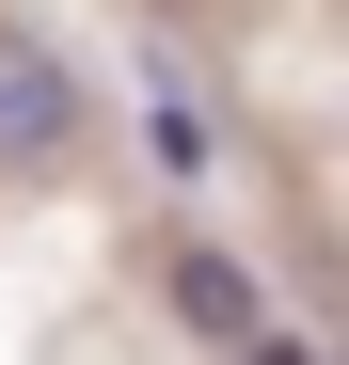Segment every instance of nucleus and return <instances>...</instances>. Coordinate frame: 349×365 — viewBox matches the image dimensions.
I'll return each mask as SVG.
<instances>
[{
	"label": "nucleus",
	"mask_w": 349,
	"mask_h": 365,
	"mask_svg": "<svg viewBox=\"0 0 349 365\" xmlns=\"http://www.w3.org/2000/svg\"><path fill=\"white\" fill-rule=\"evenodd\" d=\"M80 128H95L80 64H64L32 16H0V175H64V159H80Z\"/></svg>",
	"instance_id": "obj_1"
},
{
	"label": "nucleus",
	"mask_w": 349,
	"mask_h": 365,
	"mask_svg": "<svg viewBox=\"0 0 349 365\" xmlns=\"http://www.w3.org/2000/svg\"><path fill=\"white\" fill-rule=\"evenodd\" d=\"M159 318H174V334H207V349H254V334H270V302H254V270L222 255V238H174V255H159Z\"/></svg>",
	"instance_id": "obj_2"
},
{
	"label": "nucleus",
	"mask_w": 349,
	"mask_h": 365,
	"mask_svg": "<svg viewBox=\"0 0 349 365\" xmlns=\"http://www.w3.org/2000/svg\"><path fill=\"white\" fill-rule=\"evenodd\" d=\"M143 159H159V175H222V111L191 96V64H174V48L143 64Z\"/></svg>",
	"instance_id": "obj_3"
},
{
	"label": "nucleus",
	"mask_w": 349,
	"mask_h": 365,
	"mask_svg": "<svg viewBox=\"0 0 349 365\" xmlns=\"http://www.w3.org/2000/svg\"><path fill=\"white\" fill-rule=\"evenodd\" d=\"M239 365H333V349H302V334H254V349H239Z\"/></svg>",
	"instance_id": "obj_4"
}]
</instances>
